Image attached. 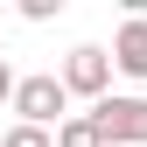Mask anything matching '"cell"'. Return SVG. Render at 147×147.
Returning <instances> with one entry per match:
<instances>
[{"mask_svg": "<svg viewBox=\"0 0 147 147\" xmlns=\"http://www.w3.org/2000/svg\"><path fill=\"white\" fill-rule=\"evenodd\" d=\"M56 7H63V0H21V21H49Z\"/></svg>", "mask_w": 147, "mask_h": 147, "instance_id": "52a82bcc", "label": "cell"}, {"mask_svg": "<svg viewBox=\"0 0 147 147\" xmlns=\"http://www.w3.org/2000/svg\"><path fill=\"white\" fill-rule=\"evenodd\" d=\"M14 84H21V77H14V63L0 56V105H14Z\"/></svg>", "mask_w": 147, "mask_h": 147, "instance_id": "ba28073f", "label": "cell"}, {"mask_svg": "<svg viewBox=\"0 0 147 147\" xmlns=\"http://www.w3.org/2000/svg\"><path fill=\"white\" fill-rule=\"evenodd\" d=\"M112 70L147 77V21H126V28H119V42H112Z\"/></svg>", "mask_w": 147, "mask_h": 147, "instance_id": "277c9868", "label": "cell"}, {"mask_svg": "<svg viewBox=\"0 0 147 147\" xmlns=\"http://www.w3.org/2000/svg\"><path fill=\"white\" fill-rule=\"evenodd\" d=\"M91 126H98L105 147H147V98H112L105 91L91 105Z\"/></svg>", "mask_w": 147, "mask_h": 147, "instance_id": "7a4b0ae2", "label": "cell"}, {"mask_svg": "<svg viewBox=\"0 0 147 147\" xmlns=\"http://www.w3.org/2000/svg\"><path fill=\"white\" fill-rule=\"evenodd\" d=\"M105 84H112V49H98V42H77L63 56V91H77V98L98 105L105 98Z\"/></svg>", "mask_w": 147, "mask_h": 147, "instance_id": "3957f363", "label": "cell"}, {"mask_svg": "<svg viewBox=\"0 0 147 147\" xmlns=\"http://www.w3.org/2000/svg\"><path fill=\"white\" fill-rule=\"evenodd\" d=\"M63 105H70V91H63V77L56 70H35V77H21L14 84V112H21V126H63Z\"/></svg>", "mask_w": 147, "mask_h": 147, "instance_id": "6da1fadb", "label": "cell"}, {"mask_svg": "<svg viewBox=\"0 0 147 147\" xmlns=\"http://www.w3.org/2000/svg\"><path fill=\"white\" fill-rule=\"evenodd\" d=\"M0 147H56V133H42V126H21V119H14L7 133H0Z\"/></svg>", "mask_w": 147, "mask_h": 147, "instance_id": "8992f818", "label": "cell"}, {"mask_svg": "<svg viewBox=\"0 0 147 147\" xmlns=\"http://www.w3.org/2000/svg\"><path fill=\"white\" fill-rule=\"evenodd\" d=\"M56 147H105V140H98V126H91V112H77V119L56 126Z\"/></svg>", "mask_w": 147, "mask_h": 147, "instance_id": "5b68a950", "label": "cell"}]
</instances>
